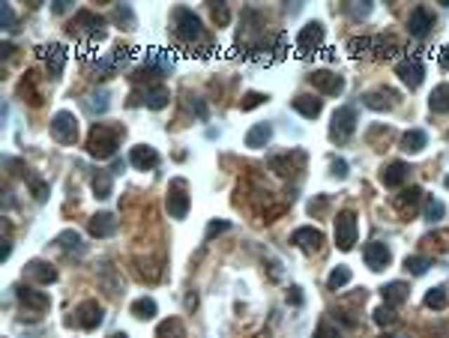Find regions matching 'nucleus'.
<instances>
[{
	"instance_id": "5701e85b",
	"label": "nucleus",
	"mask_w": 449,
	"mask_h": 338,
	"mask_svg": "<svg viewBox=\"0 0 449 338\" xmlns=\"http://www.w3.org/2000/svg\"><path fill=\"white\" fill-rule=\"evenodd\" d=\"M144 66H150V69H156V72H171L174 54L168 48H147V54H144Z\"/></svg>"
},
{
	"instance_id": "864d4df0",
	"label": "nucleus",
	"mask_w": 449,
	"mask_h": 338,
	"mask_svg": "<svg viewBox=\"0 0 449 338\" xmlns=\"http://www.w3.org/2000/svg\"><path fill=\"white\" fill-rule=\"evenodd\" d=\"M288 302H294V306H302V294H300V288H290Z\"/></svg>"
},
{
	"instance_id": "2f4dec72",
	"label": "nucleus",
	"mask_w": 449,
	"mask_h": 338,
	"mask_svg": "<svg viewBox=\"0 0 449 338\" xmlns=\"http://www.w3.org/2000/svg\"><path fill=\"white\" fill-rule=\"evenodd\" d=\"M58 245H60L66 255H84V252H87V245L81 243L78 231H63V234L58 236Z\"/></svg>"
},
{
	"instance_id": "c9c22d12",
	"label": "nucleus",
	"mask_w": 449,
	"mask_h": 338,
	"mask_svg": "<svg viewBox=\"0 0 449 338\" xmlns=\"http://www.w3.org/2000/svg\"><path fill=\"white\" fill-rule=\"evenodd\" d=\"M429 266H431V261L429 257H422V255H408L404 257V269H408L410 276H425L429 273Z\"/></svg>"
},
{
	"instance_id": "052dcab7",
	"label": "nucleus",
	"mask_w": 449,
	"mask_h": 338,
	"mask_svg": "<svg viewBox=\"0 0 449 338\" xmlns=\"http://www.w3.org/2000/svg\"><path fill=\"white\" fill-rule=\"evenodd\" d=\"M380 338H404V335H380Z\"/></svg>"
},
{
	"instance_id": "f03ea898",
	"label": "nucleus",
	"mask_w": 449,
	"mask_h": 338,
	"mask_svg": "<svg viewBox=\"0 0 449 338\" xmlns=\"http://www.w3.org/2000/svg\"><path fill=\"white\" fill-rule=\"evenodd\" d=\"M120 147V129H111L105 123H96L90 129V138H87V153L93 159H111Z\"/></svg>"
},
{
	"instance_id": "37998d69",
	"label": "nucleus",
	"mask_w": 449,
	"mask_h": 338,
	"mask_svg": "<svg viewBox=\"0 0 449 338\" xmlns=\"http://www.w3.org/2000/svg\"><path fill=\"white\" fill-rule=\"evenodd\" d=\"M375 323H377V326H392V323H396V309L384 302V306L375 311Z\"/></svg>"
},
{
	"instance_id": "39448f33",
	"label": "nucleus",
	"mask_w": 449,
	"mask_h": 338,
	"mask_svg": "<svg viewBox=\"0 0 449 338\" xmlns=\"http://www.w3.org/2000/svg\"><path fill=\"white\" fill-rule=\"evenodd\" d=\"M356 243V212L354 210H342L335 216V245L342 252H351Z\"/></svg>"
},
{
	"instance_id": "6e6552de",
	"label": "nucleus",
	"mask_w": 449,
	"mask_h": 338,
	"mask_svg": "<svg viewBox=\"0 0 449 338\" xmlns=\"http://www.w3.org/2000/svg\"><path fill=\"white\" fill-rule=\"evenodd\" d=\"M165 210L171 212V219H186L189 216V195H186V180H174L165 198Z\"/></svg>"
},
{
	"instance_id": "bb28decb",
	"label": "nucleus",
	"mask_w": 449,
	"mask_h": 338,
	"mask_svg": "<svg viewBox=\"0 0 449 338\" xmlns=\"http://www.w3.org/2000/svg\"><path fill=\"white\" fill-rule=\"evenodd\" d=\"M380 294H384V302H387V306L396 309V306H401V302L410 297V288L404 285V281H389V285L380 288Z\"/></svg>"
},
{
	"instance_id": "393cba45",
	"label": "nucleus",
	"mask_w": 449,
	"mask_h": 338,
	"mask_svg": "<svg viewBox=\"0 0 449 338\" xmlns=\"http://www.w3.org/2000/svg\"><path fill=\"white\" fill-rule=\"evenodd\" d=\"M87 228H90V234H93V236H99V240H105V236H111V234L117 231V219L111 216V212H96V216L90 219Z\"/></svg>"
},
{
	"instance_id": "f704fd0d",
	"label": "nucleus",
	"mask_w": 449,
	"mask_h": 338,
	"mask_svg": "<svg viewBox=\"0 0 449 338\" xmlns=\"http://www.w3.org/2000/svg\"><path fill=\"white\" fill-rule=\"evenodd\" d=\"M443 216H446V204H443V201H437V198H425V204H422V219L437 224Z\"/></svg>"
},
{
	"instance_id": "72a5a7b5",
	"label": "nucleus",
	"mask_w": 449,
	"mask_h": 338,
	"mask_svg": "<svg viewBox=\"0 0 449 338\" xmlns=\"http://www.w3.org/2000/svg\"><path fill=\"white\" fill-rule=\"evenodd\" d=\"M156 338H186L183 320H180V318H168V320H162L159 330H156Z\"/></svg>"
},
{
	"instance_id": "20e7f679",
	"label": "nucleus",
	"mask_w": 449,
	"mask_h": 338,
	"mask_svg": "<svg viewBox=\"0 0 449 338\" xmlns=\"http://www.w3.org/2000/svg\"><path fill=\"white\" fill-rule=\"evenodd\" d=\"M354 132H356V108L342 105V108L333 114V123H330V138H333L335 144H344V141H351V138H354Z\"/></svg>"
},
{
	"instance_id": "a19ab883",
	"label": "nucleus",
	"mask_w": 449,
	"mask_h": 338,
	"mask_svg": "<svg viewBox=\"0 0 449 338\" xmlns=\"http://www.w3.org/2000/svg\"><path fill=\"white\" fill-rule=\"evenodd\" d=\"M114 21H117V25H123V30H132V27H135V13H132V6L117 4V6H114Z\"/></svg>"
},
{
	"instance_id": "9d476101",
	"label": "nucleus",
	"mask_w": 449,
	"mask_h": 338,
	"mask_svg": "<svg viewBox=\"0 0 449 338\" xmlns=\"http://www.w3.org/2000/svg\"><path fill=\"white\" fill-rule=\"evenodd\" d=\"M434 27V13L429 6H417V9H410V15H408V30H410V36H417V39H425L431 33Z\"/></svg>"
},
{
	"instance_id": "de8ad7c7",
	"label": "nucleus",
	"mask_w": 449,
	"mask_h": 338,
	"mask_svg": "<svg viewBox=\"0 0 449 338\" xmlns=\"http://www.w3.org/2000/svg\"><path fill=\"white\" fill-rule=\"evenodd\" d=\"M314 338H342V332H339V326H333L330 320H321V326H318V332H314Z\"/></svg>"
},
{
	"instance_id": "ddd939ff",
	"label": "nucleus",
	"mask_w": 449,
	"mask_h": 338,
	"mask_svg": "<svg viewBox=\"0 0 449 338\" xmlns=\"http://www.w3.org/2000/svg\"><path fill=\"white\" fill-rule=\"evenodd\" d=\"M311 84L314 90H321L323 96H339L344 90V78L339 72H330V69H318L311 75Z\"/></svg>"
},
{
	"instance_id": "0eeeda50",
	"label": "nucleus",
	"mask_w": 449,
	"mask_h": 338,
	"mask_svg": "<svg viewBox=\"0 0 449 338\" xmlns=\"http://www.w3.org/2000/svg\"><path fill=\"white\" fill-rule=\"evenodd\" d=\"M285 36H267V39H261V42H255L252 45V58L257 60V63H276V60H282L285 58Z\"/></svg>"
},
{
	"instance_id": "4d7b16f0",
	"label": "nucleus",
	"mask_w": 449,
	"mask_h": 338,
	"mask_svg": "<svg viewBox=\"0 0 449 338\" xmlns=\"http://www.w3.org/2000/svg\"><path fill=\"white\" fill-rule=\"evenodd\" d=\"M66 9H69V0H58L54 4V13H66Z\"/></svg>"
},
{
	"instance_id": "8fccbe9b",
	"label": "nucleus",
	"mask_w": 449,
	"mask_h": 338,
	"mask_svg": "<svg viewBox=\"0 0 449 338\" xmlns=\"http://www.w3.org/2000/svg\"><path fill=\"white\" fill-rule=\"evenodd\" d=\"M330 168H333V177H339V180L347 177V162H344V159H333Z\"/></svg>"
},
{
	"instance_id": "aec40b11",
	"label": "nucleus",
	"mask_w": 449,
	"mask_h": 338,
	"mask_svg": "<svg viewBox=\"0 0 449 338\" xmlns=\"http://www.w3.org/2000/svg\"><path fill=\"white\" fill-rule=\"evenodd\" d=\"M408 177H410L408 162H387L384 171H380V180H384L387 189H398V186H404V183H408Z\"/></svg>"
},
{
	"instance_id": "6ab92c4d",
	"label": "nucleus",
	"mask_w": 449,
	"mask_h": 338,
	"mask_svg": "<svg viewBox=\"0 0 449 338\" xmlns=\"http://www.w3.org/2000/svg\"><path fill=\"white\" fill-rule=\"evenodd\" d=\"M129 165L138 168V171H153V168L159 165V153L147 147V144H138V147L129 150Z\"/></svg>"
},
{
	"instance_id": "e433bc0d",
	"label": "nucleus",
	"mask_w": 449,
	"mask_h": 338,
	"mask_svg": "<svg viewBox=\"0 0 449 338\" xmlns=\"http://www.w3.org/2000/svg\"><path fill=\"white\" fill-rule=\"evenodd\" d=\"M351 278H354V273L347 266H335L330 273V278H327V288L330 290H342L344 285H351Z\"/></svg>"
},
{
	"instance_id": "49530a36",
	"label": "nucleus",
	"mask_w": 449,
	"mask_h": 338,
	"mask_svg": "<svg viewBox=\"0 0 449 338\" xmlns=\"http://www.w3.org/2000/svg\"><path fill=\"white\" fill-rule=\"evenodd\" d=\"M0 25H4L6 30H15V13L9 4H0Z\"/></svg>"
},
{
	"instance_id": "603ef678",
	"label": "nucleus",
	"mask_w": 449,
	"mask_h": 338,
	"mask_svg": "<svg viewBox=\"0 0 449 338\" xmlns=\"http://www.w3.org/2000/svg\"><path fill=\"white\" fill-rule=\"evenodd\" d=\"M213 18H216L219 25H224V21H228V9H224V6H213Z\"/></svg>"
},
{
	"instance_id": "13d9d810",
	"label": "nucleus",
	"mask_w": 449,
	"mask_h": 338,
	"mask_svg": "<svg viewBox=\"0 0 449 338\" xmlns=\"http://www.w3.org/2000/svg\"><path fill=\"white\" fill-rule=\"evenodd\" d=\"M441 63H443V66H446V69H449V45H446V48L441 51Z\"/></svg>"
},
{
	"instance_id": "bf43d9fd",
	"label": "nucleus",
	"mask_w": 449,
	"mask_h": 338,
	"mask_svg": "<svg viewBox=\"0 0 449 338\" xmlns=\"http://www.w3.org/2000/svg\"><path fill=\"white\" fill-rule=\"evenodd\" d=\"M111 338H129L126 332H114V335H111Z\"/></svg>"
},
{
	"instance_id": "a18cd8bd",
	"label": "nucleus",
	"mask_w": 449,
	"mask_h": 338,
	"mask_svg": "<svg viewBox=\"0 0 449 338\" xmlns=\"http://www.w3.org/2000/svg\"><path fill=\"white\" fill-rule=\"evenodd\" d=\"M347 9V15H351V18H356V21H363V18H368V15H372V4H347L344 6Z\"/></svg>"
},
{
	"instance_id": "09e8293b",
	"label": "nucleus",
	"mask_w": 449,
	"mask_h": 338,
	"mask_svg": "<svg viewBox=\"0 0 449 338\" xmlns=\"http://www.w3.org/2000/svg\"><path fill=\"white\" fill-rule=\"evenodd\" d=\"M264 102H267V96H264V93H246V96H243V102H240V108H243V111H252V108L264 105Z\"/></svg>"
},
{
	"instance_id": "a878e982",
	"label": "nucleus",
	"mask_w": 449,
	"mask_h": 338,
	"mask_svg": "<svg viewBox=\"0 0 449 338\" xmlns=\"http://www.w3.org/2000/svg\"><path fill=\"white\" fill-rule=\"evenodd\" d=\"M269 138H273V126H269V123H257V126H252L249 132H246V147L261 150L269 144Z\"/></svg>"
},
{
	"instance_id": "ea45409f",
	"label": "nucleus",
	"mask_w": 449,
	"mask_h": 338,
	"mask_svg": "<svg viewBox=\"0 0 449 338\" xmlns=\"http://www.w3.org/2000/svg\"><path fill=\"white\" fill-rule=\"evenodd\" d=\"M425 306H429V309H434V311H441V309H446V288H443V285H437V288H431L429 294H425Z\"/></svg>"
},
{
	"instance_id": "58836bf2",
	"label": "nucleus",
	"mask_w": 449,
	"mask_h": 338,
	"mask_svg": "<svg viewBox=\"0 0 449 338\" xmlns=\"http://www.w3.org/2000/svg\"><path fill=\"white\" fill-rule=\"evenodd\" d=\"M372 48H375V36H354L347 42V51H351L354 58H363V54H368Z\"/></svg>"
},
{
	"instance_id": "a211bd4d",
	"label": "nucleus",
	"mask_w": 449,
	"mask_h": 338,
	"mask_svg": "<svg viewBox=\"0 0 449 338\" xmlns=\"http://www.w3.org/2000/svg\"><path fill=\"white\" fill-rule=\"evenodd\" d=\"M396 102H398V93L396 90H389V87H377V90H372V93L363 96V105L372 108V111H387Z\"/></svg>"
},
{
	"instance_id": "423d86ee",
	"label": "nucleus",
	"mask_w": 449,
	"mask_h": 338,
	"mask_svg": "<svg viewBox=\"0 0 449 338\" xmlns=\"http://www.w3.org/2000/svg\"><path fill=\"white\" fill-rule=\"evenodd\" d=\"M51 138L58 144H75L78 141V120L69 111H58L51 117Z\"/></svg>"
},
{
	"instance_id": "c85d7f7f",
	"label": "nucleus",
	"mask_w": 449,
	"mask_h": 338,
	"mask_svg": "<svg viewBox=\"0 0 449 338\" xmlns=\"http://www.w3.org/2000/svg\"><path fill=\"white\" fill-rule=\"evenodd\" d=\"M108 99H111V96H108V90H96V93L84 96V102H81V105H84V111H87L90 117H99V114H105V111H108V105H111Z\"/></svg>"
},
{
	"instance_id": "dca6fc26",
	"label": "nucleus",
	"mask_w": 449,
	"mask_h": 338,
	"mask_svg": "<svg viewBox=\"0 0 449 338\" xmlns=\"http://www.w3.org/2000/svg\"><path fill=\"white\" fill-rule=\"evenodd\" d=\"M39 54L45 58L48 75H51V78H60V75H63V66H66V48H63V45H60V42L45 45V48H39Z\"/></svg>"
},
{
	"instance_id": "c756f323",
	"label": "nucleus",
	"mask_w": 449,
	"mask_h": 338,
	"mask_svg": "<svg viewBox=\"0 0 449 338\" xmlns=\"http://www.w3.org/2000/svg\"><path fill=\"white\" fill-rule=\"evenodd\" d=\"M425 144H429V135H425L422 129H410V132L401 135V150L410 153V156H413V153H422Z\"/></svg>"
},
{
	"instance_id": "680f3d73",
	"label": "nucleus",
	"mask_w": 449,
	"mask_h": 338,
	"mask_svg": "<svg viewBox=\"0 0 449 338\" xmlns=\"http://www.w3.org/2000/svg\"><path fill=\"white\" fill-rule=\"evenodd\" d=\"M443 186H446V189H449V174H446V180H443Z\"/></svg>"
},
{
	"instance_id": "473e14b6",
	"label": "nucleus",
	"mask_w": 449,
	"mask_h": 338,
	"mask_svg": "<svg viewBox=\"0 0 449 338\" xmlns=\"http://www.w3.org/2000/svg\"><path fill=\"white\" fill-rule=\"evenodd\" d=\"M156 311H159V306H156L153 297H141V299L132 302V314H135L138 320H150V318H156Z\"/></svg>"
},
{
	"instance_id": "412c9836",
	"label": "nucleus",
	"mask_w": 449,
	"mask_h": 338,
	"mask_svg": "<svg viewBox=\"0 0 449 338\" xmlns=\"http://www.w3.org/2000/svg\"><path fill=\"white\" fill-rule=\"evenodd\" d=\"M25 278L27 281H36V285H51V281H58V269L45 261H30L25 266Z\"/></svg>"
},
{
	"instance_id": "6e6d98bb",
	"label": "nucleus",
	"mask_w": 449,
	"mask_h": 338,
	"mask_svg": "<svg viewBox=\"0 0 449 338\" xmlns=\"http://www.w3.org/2000/svg\"><path fill=\"white\" fill-rule=\"evenodd\" d=\"M9 255H13V243H9V240H4V249H0V261H6Z\"/></svg>"
},
{
	"instance_id": "4c0bfd02",
	"label": "nucleus",
	"mask_w": 449,
	"mask_h": 338,
	"mask_svg": "<svg viewBox=\"0 0 449 338\" xmlns=\"http://www.w3.org/2000/svg\"><path fill=\"white\" fill-rule=\"evenodd\" d=\"M93 191H96V198H111V191H114V183H111V174L108 171H99L93 177Z\"/></svg>"
},
{
	"instance_id": "9b49d317",
	"label": "nucleus",
	"mask_w": 449,
	"mask_h": 338,
	"mask_svg": "<svg viewBox=\"0 0 449 338\" xmlns=\"http://www.w3.org/2000/svg\"><path fill=\"white\" fill-rule=\"evenodd\" d=\"M168 99H171V93L165 90V84H150V87L138 90V93H132V102H135V105L141 102V105H147V108H153V111L165 108Z\"/></svg>"
},
{
	"instance_id": "79ce46f5",
	"label": "nucleus",
	"mask_w": 449,
	"mask_h": 338,
	"mask_svg": "<svg viewBox=\"0 0 449 338\" xmlns=\"http://www.w3.org/2000/svg\"><path fill=\"white\" fill-rule=\"evenodd\" d=\"M377 58H392V54L398 51V45L392 42V39H387V36H375V48H372Z\"/></svg>"
},
{
	"instance_id": "7c9ffc66",
	"label": "nucleus",
	"mask_w": 449,
	"mask_h": 338,
	"mask_svg": "<svg viewBox=\"0 0 449 338\" xmlns=\"http://www.w3.org/2000/svg\"><path fill=\"white\" fill-rule=\"evenodd\" d=\"M429 108L434 114H449V84H437L429 96Z\"/></svg>"
},
{
	"instance_id": "3c124183",
	"label": "nucleus",
	"mask_w": 449,
	"mask_h": 338,
	"mask_svg": "<svg viewBox=\"0 0 449 338\" xmlns=\"http://www.w3.org/2000/svg\"><path fill=\"white\" fill-rule=\"evenodd\" d=\"M228 228H231V222H210V228H207V240H213L216 234L228 231Z\"/></svg>"
},
{
	"instance_id": "1a4fd4ad",
	"label": "nucleus",
	"mask_w": 449,
	"mask_h": 338,
	"mask_svg": "<svg viewBox=\"0 0 449 338\" xmlns=\"http://www.w3.org/2000/svg\"><path fill=\"white\" fill-rule=\"evenodd\" d=\"M321 45H323V25L321 21H309V25L300 30V36H297V54L300 58H309V54L318 51Z\"/></svg>"
},
{
	"instance_id": "b1692460",
	"label": "nucleus",
	"mask_w": 449,
	"mask_h": 338,
	"mask_svg": "<svg viewBox=\"0 0 449 338\" xmlns=\"http://www.w3.org/2000/svg\"><path fill=\"white\" fill-rule=\"evenodd\" d=\"M15 297H18L21 306H27L33 311H48V306H51L48 297L39 294V290H30V288H15Z\"/></svg>"
},
{
	"instance_id": "f3484780",
	"label": "nucleus",
	"mask_w": 449,
	"mask_h": 338,
	"mask_svg": "<svg viewBox=\"0 0 449 338\" xmlns=\"http://www.w3.org/2000/svg\"><path fill=\"white\" fill-rule=\"evenodd\" d=\"M420 204H425V191L420 189V186H410V189H404L401 195L396 198V207H398V212L401 216H413V212L420 210Z\"/></svg>"
},
{
	"instance_id": "4468645a",
	"label": "nucleus",
	"mask_w": 449,
	"mask_h": 338,
	"mask_svg": "<svg viewBox=\"0 0 449 338\" xmlns=\"http://www.w3.org/2000/svg\"><path fill=\"white\" fill-rule=\"evenodd\" d=\"M396 75L401 78V84L404 87H410V90H417L420 84H422V78H425V69H422V63L420 60H401L398 66H396Z\"/></svg>"
},
{
	"instance_id": "2eb2a0df",
	"label": "nucleus",
	"mask_w": 449,
	"mask_h": 338,
	"mask_svg": "<svg viewBox=\"0 0 449 338\" xmlns=\"http://www.w3.org/2000/svg\"><path fill=\"white\" fill-rule=\"evenodd\" d=\"M363 257H366V266L375 269V273H380L384 266H389V249H387V243H377V240L366 243Z\"/></svg>"
},
{
	"instance_id": "cd10ccee",
	"label": "nucleus",
	"mask_w": 449,
	"mask_h": 338,
	"mask_svg": "<svg viewBox=\"0 0 449 338\" xmlns=\"http://www.w3.org/2000/svg\"><path fill=\"white\" fill-rule=\"evenodd\" d=\"M290 105H294V111H297V114H302L306 120H314V117H318L321 111H323V102H321V99L306 96V93H302V96H297Z\"/></svg>"
},
{
	"instance_id": "5fc2aeb1",
	"label": "nucleus",
	"mask_w": 449,
	"mask_h": 338,
	"mask_svg": "<svg viewBox=\"0 0 449 338\" xmlns=\"http://www.w3.org/2000/svg\"><path fill=\"white\" fill-rule=\"evenodd\" d=\"M192 108L198 111V117H201V120H207V105L201 102V99H195V102H192Z\"/></svg>"
},
{
	"instance_id": "f257e3e1",
	"label": "nucleus",
	"mask_w": 449,
	"mask_h": 338,
	"mask_svg": "<svg viewBox=\"0 0 449 338\" xmlns=\"http://www.w3.org/2000/svg\"><path fill=\"white\" fill-rule=\"evenodd\" d=\"M171 18H174V33H177V39L183 42V45L195 48V45L201 42V45H210V48H213V42L207 39L204 27H201V18H198L189 6H177L174 13H171Z\"/></svg>"
},
{
	"instance_id": "f8f14e48",
	"label": "nucleus",
	"mask_w": 449,
	"mask_h": 338,
	"mask_svg": "<svg viewBox=\"0 0 449 338\" xmlns=\"http://www.w3.org/2000/svg\"><path fill=\"white\" fill-rule=\"evenodd\" d=\"M102 318H105V311L96 299H84L81 306L75 309V323L81 326V330H96V326L102 323Z\"/></svg>"
},
{
	"instance_id": "4be33fe9",
	"label": "nucleus",
	"mask_w": 449,
	"mask_h": 338,
	"mask_svg": "<svg viewBox=\"0 0 449 338\" xmlns=\"http://www.w3.org/2000/svg\"><path fill=\"white\" fill-rule=\"evenodd\" d=\"M321 240H323V234L318 228H297L294 234H290V243H294L297 249H302V252H318Z\"/></svg>"
},
{
	"instance_id": "c03bdc74",
	"label": "nucleus",
	"mask_w": 449,
	"mask_h": 338,
	"mask_svg": "<svg viewBox=\"0 0 449 338\" xmlns=\"http://www.w3.org/2000/svg\"><path fill=\"white\" fill-rule=\"evenodd\" d=\"M27 183H30V191H33V198H36L39 204H42V201L48 198V183H45V180H39V177H27Z\"/></svg>"
},
{
	"instance_id": "7ed1b4c3",
	"label": "nucleus",
	"mask_w": 449,
	"mask_h": 338,
	"mask_svg": "<svg viewBox=\"0 0 449 338\" xmlns=\"http://www.w3.org/2000/svg\"><path fill=\"white\" fill-rule=\"evenodd\" d=\"M69 33L75 39L93 45V42H99L105 36V21L99 18L96 13H90V9H81V13H75V18L69 21Z\"/></svg>"
}]
</instances>
